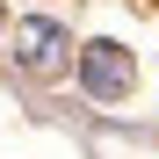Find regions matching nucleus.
Here are the masks:
<instances>
[{"label": "nucleus", "mask_w": 159, "mask_h": 159, "mask_svg": "<svg viewBox=\"0 0 159 159\" xmlns=\"http://www.w3.org/2000/svg\"><path fill=\"white\" fill-rule=\"evenodd\" d=\"M58 58H65V36L51 29V22H29V29H22V65L29 72H58Z\"/></svg>", "instance_id": "nucleus-2"}, {"label": "nucleus", "mask_w": 159, "mask_h": 159, "mask_svg": "<svg viewBox=\"0 0 159 159\" xmlns=\"http://www.w3.org/2000/svg\"><path fill=\"white\" fill-rule=\"evenodd\" d=\"M87 87H94V94H123V87H130V58H123L116 43H94V51H87Z\"/></svg>", "instance_id": "nucleus-1"}]
</instances>
